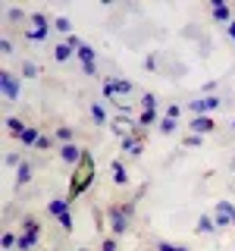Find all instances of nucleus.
<instances>
[{
	"instance_id": "f257e3e1",
	"label": "nucleus",
	"mask_w": 235,
	"mask_h": 251,
	"mask_svg": "<svg viewBox=\"0 0 235 251\" xmlns=\"http://www.w3.org/2000/svg\"><path fill=\"white\" fill-rule=\"evenodd\" d=\"M94 176H97V163H94V154H91V151H85L82 163H78L75 173H72V182H69V195H66V198H69V201L82 198V195L94 185Z\"/></svg>"
},
{
	"instance_id": "f03ea898",
	"label": "nucleus",
	"mask_w": 235,
	"mask_h": 251,
	"mask_svg": "<svg viewBox=\"0 0 235 251\" xmlns=\"http://www.w3.org/2000/svg\"><path fill=\"white\" fill-rule=\"evenodd\" d=\"M132 217H135V198L110 204L107 207V229H110V235H116V239L125 235L132 229Z\"/></svg>"
},
{
	"instance_id": "7ed1b4c3",
	"label": "nucleus",
	"mask_w": 235,
	"mask_h": 251,
	"mask_svg": "<svg viewBox=\"0 0 235 251\" xmlns=\"http://www.w3.org/2000/svg\"><path fill=\"white\" fill-rule=\"evenodd\" d=\"M213 223H216V229H226V226L235 223V207H232V201H216V207H213Z\"/></svg>"
},
{
	"instance_id": "20e7f679",
	"label": "nucleus",
	"mask_w": 235,
	"mask_h": 251,
	"mask_svg": "<svg viewBox=\"0 0 235 251\" xmlns=\"http://www.w3.org/2000/svg\"><path fill=\"white\" fill-rule=\"evenodd\" d=\"M85 151H88V148H82V145H60L57 148V154H60V160L63 163H69V167H78V163H82V157H85Z\"/></svg>"
},
{
	"instance_id": "39448f33",
	"label": "nucleus",
	"mask_w": 235,
	"mask_h": 251,
	"mask_svg": "<svg viewBox=\"0 0 235 251\" xmlns=\"http://www.w3.org/2000/svg\"><path fill=\"white\" fill-rule=\"evenodd\" d=\"M0 85H3V98H6V104L19 100V82H16V75L10 73V69H3V73H0Z\"/></svg>"
},
{
	"instance_id": "423d86ee",
	"label": "nucleus",
	"mask_w": 235,
	"mask_h": 251,
	"mask_svg": "<svg viewBox=\"0 0 235 251\" xmlns=\"http://www.w3.org/2000/svg\"><path fill=\"white\" fill-rule=\"evenodd\" d=\"M188 129H191V135H210V132L216 129V123L210 120V116H191Z\"/></svg>"
},
{
	"instance_id": "0eeeda50",
	"label": "nucleus",
	"mask_w": 235,
	"mask_h": 251,
	"mask_svg": "<svg viewBox=\"0 0 235 251\" xmlns=\"http://www.w3.org/2000/svg\"><path fill=\"white\" fill-rule=\"evenodd\" d=\"M41 229H44V226H41V220H38L35 214H25V217L19 220V232H25V235H35V239H41Z\"/></svg>"
},
{
	"instance_id": "6e6552de",
	"label": "nucleus",
	"mask_w": 235,
	"mask_h": 251,
	"mask_svg": "<svg viewBox=\"0 0 235 251\" xmlns=\"http://www.w3.org/2000/svg\"><path fill=\"white\" fill-rule=\"evenodd\" d=\"M69 207H72V201H69L66 195H63V198H53L50 204H47V214H50L53 220H60L63 214H69Z\"/></svg>"
},
{
	"instance_id": "1a4fd4ad",
	"label": "nucleus",
	"mask_w": 235,
	"mask_h": 251,
	"mask_svg": "<svg viewBox=\"0 0 235 251\" xmlns=\"http://www.w3.org/2000/svg\"><path fill=\"white\" fill-rule=\"evenodd\" d=\"M28 129V123L22 116H6V135L10 138H22V132Z\"/></svg>"
},
{
	"instance_id": "9d476101",
	"label": "nucleus",
	"mask_w": 235,
	"mask_h": 251,
	"mask_svg": "<svg viewBox=\"0 0 235 251\" xmlns=\"http://www.w3.org/2000/svg\"><path fill=\"white\" fill-rule=\"evenodd\" d=\"M110 173H113V182L116 185H129V170H125V163L116 157V160H110Z\"/></svg>"
},
{
	"instance_id": "9b49d317",
	"label": "nucleus",
	"mask_w": 235,
	"mask_h": 251,
	"mask_svg": "<svg viewBox=\"0 0 235 251\" xmlns=\"http://www.w3.org/2000/svg\"><path fill=\"white\" fill-rule=\"evenodd\" d=\"M44 132H41V126H28L25 132H22V138H19V145L22 148H35L38 145V138H41Z\"/></svg>"
},
{
	"instance_id": "f8f14e48",
	"label": "nucleus",
	"mask_w": 235,
	"mask_h": 251,
	"mask_svg": "<svg viewBox=\"0 0 235 251\" xmlns=\"http://www.w3.org/2000/svg\"><path fill=\"white\" fill-rule=\"evenodd\" d=\"M210 10H213V19L216 22H223V25H229V22H232V13H229V6H226V3L213 0V3H210Z\"/></svg>"
},
{
	"instance_id": "ddd939ff",
	"label": "nucleus",
	"mask_w": 235,
	"mask_h": 251,
	"mask_svg": "<svg viewBox=\"0 0 235 251\" xmlns=\"http://www.w3.org/2000/svg\"><path fill=\"white\" fill-rule=\"evenodd\" d=\"M194 232H198V235H213V232H216L213 214H204V217L198 220V226H194Z\"/></svg>"
},
{
	"instance_id": "4468645a",
	"label": "nucleus",
	"mask_w": 235,
	"mask_h": 251,
	"mask_svg": "<svg viewBox=\"0 0 235 251\" xmlns=\"http://www.w3.org/2000/svg\"><path fill=\"white\" fill-rule=\"evenodd\" d=\"M38 242H41V239H35V235H25V232H19V235H16V251H35V248H38Z\"/></svg>"
},
{
	"instance_id": "2eb2a0df",
	"label": "nucleus",
	"mask_w": 235,
	"mask_h": 251,
	"mask_svg": "<svg viewBox=\"0 0 235 251\" xmlns=\"http://www.w3.org/2000/svg\"><path fill=\"white\" fill-rule=\"evenodd\" d=\"M28 182H31V163L22 160L19 167H16V185L22 188V185H28Z\"/></svg>"
},
{
	"instance_id": "dca6fc26",
	"label": "nucleus",
	"mask_w": 235,
	"mask_h": 251,
	"mask_svg": "<svg viewBox=\"0 0 235 251\" xmlns=\"http://www.w3.org/2000/svg\"><path fill=\"white\" fill-rule=\"evenodd\" d=\"M53 138H57L60 145H72L75 129H72V126H57V129H53Z\"/></svg>"
},
{
	"instance_id": "f3484780",
	"label": "nucleus",
	"mask_w": 235,
	"mask_h": 251,
	"mask_svg": "<svg viewBox=\"0 0 235 251\" xmlns=\"http://www.w3.org/2000/svg\"><path fill=\"white\" fill-rule=\"evenodd\" d=\"M47 35H50V28H22L25 41H47Z\"/></svg>"
},
{
	"instance_id": "a211bd4d",
	"label": "nucleus",
	"mask_w": 235,
	"mask_h": 251,
	"mask_svg": "<svg viewBox=\"0 0 235 251\" xmlns=\"http://www.w3.org/2000/svg\"><path fill=\"white\" fill-rule=\"evenodd\" d=\"M72 53H75V50H72V47H69L66 41H60L57 47H53V60H57V63H66L69 57H72Z\"/></svg>"
},
{
	"instance_id": "6ab92c4d",
	"label": "nucleus",
	"mask_w": 235,
	"mask_h": 251,
	"mask_svg": "<svg viewBox=\"0 0 235 251\" xmlns=\"http://www.w3.org/2000/svg\"><path fill=\"white\" fill-rule=\"evenodd\" d=\"M19 73L25 75V78H38V75H41V69H38L35 60H22V63H19Z\"/></svg>"
},
{
	"instance_id": "aec40b11",
	"label": "nucleus",
	"mask_w": 235,
	"mask_h": 251,
	"mask_svg": "<svg viewBox=\"0 0 235 251\" xmlns=\"http://www.w3.org/2000/svg\"><path fill=\"white\" fill-rule=\"evenodd\" d=\"M28 22H31L35 28H53V22L47 19V13H31V16H28Z\"/></svg>"
},
{
	"instance_id": "412c9836",
	"label": "nucleus",
	"mask_w": 235,
	"mask_h": 251,
	"mask_svg": "<svg viewBox=\"0 0 235 251\" xmlns=\"http://www.w3.org/2000/svg\"><path fill=\"white\" fill-rule=\"evenodd\" d=\"M28 16H31V13H25L22 6H10V10H6V19H10V22H25Z\"/></svg>"
},
{
	"instance_id": "4be33fe9",
	"label": "nucleus",
	"mask_w": 235,
	"mask_h": 251,
	"mask_svg": "<svg viewBox=\"0 0 235 251\" xmlns=\"http://www.w3.org/2000/svg\"><path fill=\"white\" fill-rule=\"evenodd\" d=\"M53 28H57V31H60V35H66V38H69V35H72V22H69V19H66V16H60V19H53Z\"/></svg>"
},
{
	"instance_id": "5701e85b",
	"label": "nucleus",
	"mask_w": 235,
	"mask_h": 251,
	"mask_svg": "<svg viewBox=\"0 0 235 251\" xmlns=\"http://www.w3.org/2000/svg\"><path fill=\"white\" fill-rule=\"evenodd\" d=\"M201 104H204V113H213V110H219L223 100H219L216 94H207V98H201Z\"/></svg>"
},
{
	"instance_id": "b1692460",
	"label": "nucleus",
	"mask_w": 235,
	"mask_h": 251,
	"mask_svg": "<svg viewBox=\"0 0 235 251\" xmlns=\"http://www.w3.org/2000/svg\"><path fill=\"white\" fill-rule=\"evenodd\" d=\"M154 123H157V110H141V116H138L141 129H147V126H154Z\"/></svg>"
},
{
	"instance_id": "393cba45",
	"label": "nucleus",
	"mask_w": 235,
	"mask_h": 251,
	"mask_svg": "<svg viewBox=\"0 0 235 251\" xmlns=\"http://www.w3.org/2000/svg\"><path fill=\"white\" fill-rule=\"evenodd\" d=\"M53 145H57V138H53V135H47V132H44V135L38 138L35 151H53Z\"/></svg>"
},
{
	"instance_id": "a878e982",
	"label": "nucleus",
	"mask_w": 235,
	"mask_h": 251,
	"mask_svg": "<svg viewBox=\"0 0 235 251\" xmlns=\"http://www.w3.org/2000/svg\"><path fill=\"white\" fill-rule=\"evenodd\" d=\"M94 57H97V53H94L91 44H82V47H78V60H82V63H94Z\"/></svg>"
},
{
	"instance_id": "bb28decb",
	"label": "nucleus",
	"mask_w": 235,
	"mask_h": 251,
	"mask_svg": "<svg viewBox=\"0 0 235 251\" xmlns=\"http://www.w3.org/2000/svg\"><path fill=\"white\" fill-rule=\"evenodd\" d=\"M176 129H179V120H169V116H163V120H160V132H163V135H172Z\"/></svg>"
},
{
	"instance_id": "cd10ccee",
	"label": "nucleus",
	"mask_w": 235,
	"mask_h": 251,
	"mask_svg": "<svg viewBox=\"0 0 235 251\" xmlns=\"http://www.w3.org/2000/svg\"><path fill=\"white\" fill-rule=\"evenodd\" d=\"M141 110H157V94H151V91L141 94Z\"/></svg>"
},
{
	"instance_id": "c85d7f7f",
	"label": "nucleus",
	"mask_w": 235,
	"mask_h": 251,
	"mask_svg": "<svg viewBox=\"0 0 235 251\" xmlns=\"http://www.w3.org/2000/svg\"><path fill=\"white\" fill-rule=\"evenodd\" d=\"M57 223H60V229H63V232H72V226H75V220H72V210H69V214H63V217L57 220Z\"/></svg>"
},
{
	"instance_id": "c756f323",
	"label": "nucleus",
	"mask_w": 235,
	"mask_h": 251,
	"mask_svg": "<svg viewBox=\"0 0 235 251\" xmlns=\"http://www.w3.org/2000/svg\"><path fill=\"white\" fill-rule=\"evenodd\" d=\"M100 251H119V239H116V235H107V239L100 242Z\"/></svg>"
},
{
	"instance_id": "7c9ffc66",
	"label": "nucleus",
	"mask_w": 235,
	"mask_h": 251,
	"mask_svg": "<svg viewBox=\"0 0 235 251\" xmlns=\"http://www.w3.org/2000/svg\"><path fill=\"white\" fill-rule=\"evenodd\" d=\"M91 116H94V123H97V126L107 123V113H104V107H100V104H91Z\"/></svg>"
},
{
	"instance_id": "2f4dec72",
	"label": "nucleus",
	"mask_w": 235,
	"mask_h": 251,
	"mask_svg": "<svg viewBox=\"0 0 235 251\" xmlns=\"http://www.w3.org/2000/svg\"><path fill=\"white\" fill-rule=\"evenodd\" d=\"M154 248H157V251H188L185 245H176V242H157Z\"/></svg>"
},
{
	"instance_id": "473e14b6",
	"label": "nucleus",
	"mask_w": 235,
	"mask_h": 251,
	"mask_svg": "<svg viewBox=\"0 0 235 251\" xmlns=\"http://www.w3.org/2000/svg\"><path fill=\"white\" fill-rule=\"evenodd\" d=\"M0 245H3V251H13V248H16V235H13V232H3Z\"/></svg>"
},
{
	"instance_id": "72a5a7b5",
	"label": "nucleus",
	"mask_w": 235,
	"mask_h": 251,
	"mask_svg": "<svg viewBox=\"0 0 235 251\" xmlns=\"http://www.w3.org/2000/svg\"><path fill=\"white\" fill-rule=\"evenodd\" d=\"M179 113H182V107H179V104H169L163 116H169V120H179Z\"/></svg>"
},
{
	"instance_id": "f704fd0d",
	"label": "nucleus",
	"mask_w": 235,
	"mask_h": 251,
	"mask_svg": "<svg viewBox=\"0 0 235 251\" xmlns=\"http://www.w3.org/2000/svg\"><path fill=\"white\" fill-rule=\"evenodd\" d=\"M82 69H85L88 75H97V63H82Z\"/></svg>"
},
{
	"instance_id": "c9c22d12",
	"label": "nucleus",
	"mask_w": 235,
	"mask_h": 251,
	"mask_svg": "<svg viewBox=\"0 0 235 251\" xmlns=\"http://www.w3.org/2000/svg\"><path fill=\"white\" fill-rule=\"evenodd\" d=\"M191 145H201V135H188L185 138V148H191Z\"/></svg>"
},
{
	"instance_id": "e433bc0d",
	"label": "nucleus",
	"mask_w": 235,
	"mask_h": 251,
	"mask_svg": "<svg viewBox=\"0 0 235 251\" xmlns=\"http://www.w3.org/2000/svg\"><path fill=\"white\" fill-rule=\"evenodd\" d=\"M144 66H147V69H157V57H154V53H151V57L144 60Z\"/></svg>"
},
{
	"instance_id": "4c0bfd02",
	"label": "nucleus",
	"mask_w": 235,
	"mask_h": 251,
	"mask_svg": "<svg viewBox=\"0 0 235 251\" xmlns=\"http://www.w3.org/2000/svg\"><path fill=\"white\" fill-rule=\"evenodd\" d=\"M226 35H229V38H232V41H235V19L229 22V25H226Z\"/></svg>"
},
{
	"instance_id": "58836bf2",
	"label": "nucleus",
	"mask_w": 235,
	"mask_h": 251,
	"mask_svg": "<svg viewBox=\"0 0 235 251\" xmlns=\"http://www.w3.org/2000/svg\"><path fill=\"white\" fill-rule=\"evenodd\" d=\"M232 170H235V157H232Z\"/></svg>"
},
{
	"instance_id": "ea45409f",
	"label": "nucleus",
	"mask_w": 235,
	"mask_h": 251,
	"mask_svg": "<svg viewBox=\"0 0 235 251\" xmlns=\"http://www.w3.org/2000/svg\"><path fill=\"white\" fill-rule=\"evenodd\" d=\"M78 251H91V248H78Z\"/></svg>"
},
{
	"instance_id": "a19ab883",
	"label": "nucleus",
	"mask_w": 235,
	"mask_h": 251,
	"mask_svg": "<svg viewBox=\"0 0 235 251\" xmlns=\"http://www.w3.org/2000/svg\"><path fill=\"white\" fill-rule=\"evenodd\" d=\"M232 132H235V123H232Z\"/></svg>"
},
{
	"instance_id": "79ce46f5",
	"label": "nucleus",
	"mask_w": 235,
	"mask_h": 251,
	"mask_svg": "<svg viewBox=\"0 0 235 251\" xmlns=\"http://www.w3.org/2000/svg\"><path fill=\"white\" fill-rule=\"evenodd\" d=\"M232 229H235V223H232Z\"/></svg>"
}]
</instances>
